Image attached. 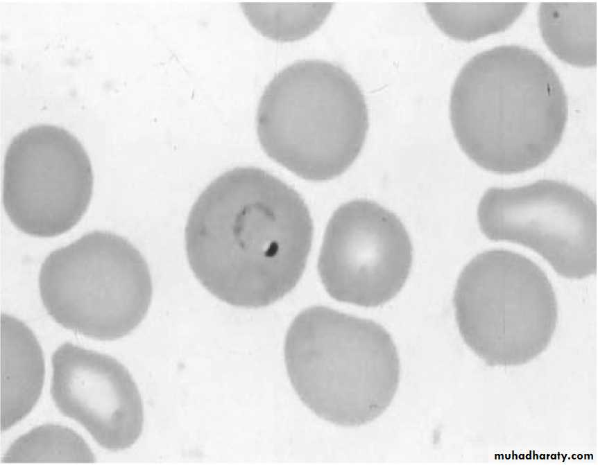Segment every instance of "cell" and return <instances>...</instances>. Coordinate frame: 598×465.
Wrapping results in <instances>:
<instances>
[{
    "label": "cell",
    "instance_id": "cell-9",
    "mask_svg": "<svg viewBox=\"0 0 598 465\" xmlns=\"http://www.w3.org/2000/svg\"><path fill=\"white\" fill-rule=\"evenodd\" d=\"M412 261L411 240L400 219L375 202L357 199L343 204L331 216L318 270L334 299L376 307L400 291Z\"/></svg>",
    "mask_w": 598,
    "mask_h": 465
},
{
    "label": "cell",
    "instance_id": "cell-2",
    "mask_svg": "<svg viewBox=\"0 0 598 465\" xmlns=\"http://www.w3.org/2000/svg\"><path fill=\"white\" fill-rule=\"evenodd\" d=\"M450 119L462 151L497 174L531 170L559 145L568 118L554 67L527 46L485 49L461 67L452 87Z\"/></svg>",
    "mask_w": 598,
    "mask_h": 465
},
{
    "label": "cell",
    "instance_id": "cell-13",
    "mask_svg": "<svg viewBox=\"0 0 598 465\" xmlns=\"http://www.w3.org/2000/svg\"><path fill=\"white\" fill-rule=\"evenodd\" d=\"M526 2H427V12L447 36L472 41L501 32L525 9Z\"/></svg>",
    "mask_w": 598,
    "mask_h": 465
},
{
    "label": "cell",
    "instance_id": "cell-6",
    "mask_svg": "<svg viewBox=\"0 0 598 465\" xmlns=\"http://www.w3.org/2000/svg\"><path fill=\"white\" fill-rule=\"evenodd\" d=\"M460 334L489 365H520L548 346L558 319L554 288L530 258L513 251H484L468 263L453 297Z\"/></svg>",
    "mask_w": 598,
    "mask_h": 465
},
{
    "label": "cell",
    "instance_id": "cell-11",
    "mask_svg": "<svg viewBox=\"0 0 598 465\" xmlns=\"http://www.w3.org/2000/svg\"><path fill=\"white\" fill-rule=\"evenodd\" d=\"M1 337L3 432L25 418L37 403L44 382L45 364L36 336L20 319L1 314Z\"/></svg>",
    "mask_w": 598,
    "mask_h": 465
},
{
    "label": "cell",
    "instance_id": "cell-7",
    "mask_svg": "<svg viewBox=\"0 0 598 465\" xmlns=\"http://www.w3.org/2000/svg\"><path fill=\"white\" fill-rule=\"evenodd\" d=\"M94 175L79 139L56 125H31L15 134L5 153L2 200L14 226L36 237L62 234L90 202Z\"/></svg>",
    "mask_w": 598,
    "mask_h": 465
},
{
    "label": "cell",
    "instance_id": "cell-15",
    "mask_svg": "<svg viewBox=\"0 0 598 465\" xmlns=\"http://www.w3.org/2000/svg\"><path fill=\"white\" fill-rule=\"evenodd\" d=\"M96 461L94 453L76 432L53 423L35 427L15 439L3 463L85 462Z\"/></svg>",
    "mask_w": 598,
    "mask_h": 465
},
{
    "label": "cell",
    "instance_id": "cell-5",
    "mask_svg": "<svg viewBox=\"0 0 598 465\" xmlns=\"http://www.w3.org/2000/svg\"><path fill=\"white\" fill-rule=\"evenodd\" d=\"M38 282L44 307L56 323L99 340L133 331L147 314L153 295L140 252L123 237L101 230L52 251Z\"/></svg>",
    "mask_w": 598,
    "mask_h": 465
},
{
    "label": "cell",
    "instance_id": "cell-12",
    "mask_svg": "<svg viewBox=\"0 0 598 465\" xmlns=\"http://www.w3.org/2000/svg\"><path fill=\"white\" fill-rule=\"evenodd\" d=\"M597 10V1L540 3L542 37L558 58L579 67L596 65Z\"/></svg>",
    "mask_w": 598,
    "mask_h": 465
},
{
    "label": "cell",
    "instance_id": "cell-3",
    "mask_svg": "<svg viewBox=\"0 0 598 465\" xmlns=\"http://www.w3.org/2000/svg\"><path fill=\"white\" fill-rule=\"evenodd\" d=\"M284 357L300 400L337 425L360 426L376 419L400 383V358L389 333L374 321L329 307H309L294 318Z\"/></svg>",
    "mask_w": 598,
    "mask_h": 465
},
{
    "label": "cell",
    "instance_id": "cell-8",
    "mask_svg": "<svg viewBox=\"0 0 598 465\" xmlns=\"http://www.w3.org/2000/svg\"><path fill=\"white\" fill-rule=\"evenodd\" d=\"M477 214L487 238L531 249L564 278L581 279L597 272V205L569 184L545 179L492 187L481 196Z\"/></svg>",
    "mask_w": 598,
    "mask_h": 465
},
{
    "label": "cell",
    "instance_id": "cell-4",
    "mask_svg": "<svg viewBox=\"0 0 598 465\" xmlns=\"http://www.w3.org/2000/svg\"><path fill=\"white\" fill-rule=\"evenodd\" d=\"M369 126L364 94L343 67L300 60L266 86L256 114L265 153L296 175L325 181L343 173L360 154Z\"/></svg>",
    "mask_w": 598,
    "mask_h": 465
},
{
    "label": "cell",
    "instance_id": "cell-1",
    "mask_svg": "<svg viewBox=\"0 0 598 465\" xmlns=\"http://www.w3.org/2000/svg\"><path fill=\"white\" fill-rule=\"evenodd\" d=\"M313 238L300 195L258 168L239 167L212 181L185 228L190 267L214 296L257 308L290 292L305 270Z\"/></svg>",
    "mask_w": 598,
    "mask_h": 465
},
{
    "label": "cell",
    "instance_id": "cell-14",
    "mask_svg": "<svg viewBox=\"0 0 598 465\" xmlns=\"http://www.w3.org/2000/svg\"><path fill=\"white\" fill-rule=\"evenodd\" d=\"M251 25L262 35L279 42L306 37L325 21L334 3H241Z\"/></svg>",
    "mask_w": 598,
    "mask_h": 465
},
{
    "label": "cell",
    "instance_id": "cell-10",
    "mask_svg": "<svg viewBox=\"0 0 598 465\" xmlns=\"http://www.w3.org/2000/svg\"><path fill=\"white\" fill-rule=\"evenodd\" d=\"M51 394L60 412L79 423L103 448L132 446L144 426L138 387L115 358L71 342L51 357Z\"/></svg>",
    "mask_w": 598,
    "mask_h": 465
}]
</instances>
